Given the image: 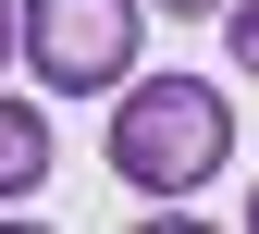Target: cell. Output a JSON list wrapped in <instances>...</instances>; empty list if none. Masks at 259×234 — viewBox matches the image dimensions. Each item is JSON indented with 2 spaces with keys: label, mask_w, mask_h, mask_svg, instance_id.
<instances>
[{
  "label": "cell",
  "mask_w": 259,
  "mask_h": 234,
  "mask_svg": "<svg viewBox=\"0 0 259 234\" xmlns=\"http://www.w3.org/2000/svg\"><path fill=\"white\" fill-rule=\"evenodd\" d=\"M222 160H235V111H222L210 74H136L111 111V173L136 197H198Z\"/></svg>",
  "instance_id": "cell-1"
},
{
  "label": "cell",
  "mask_w": 259,
  "mask_h": 234,
  "mask_svg": "<svg viewBox=\"0 0 259 234\" xmlns=\"http://www.w3.org/2000/svg\"><path fill=\"white\" fill-rule=\"evenodd\" d=\"M247 234H259V185H247Z\"/></svg>",
  "instance_id": "cell-8"
},
{
  "label": "cell",
  "mask_w": 259,
  "mask_h": 234,
  "mask_svg": "<svg viewBox=\"0 0 259 234\" xmlns=\"http://www.w3.org/2000/svg\"><path fill=\"white\" fill-rule=\"evenodd\" d=\"M136 234H222V222H198V210H148Z\"/></svg>",
  "instance_id": "cell-5"
},
{
  "label": "cell",
  "mask_w": 259,
  "mask_h": 234,
  "mask_svg": "<svg viewBox=\"0 0 259 234\" xmlns=\"http://www.w3.org/2000/svg\"><path fill=\"white\" fill-rule=\"evenodd\" d=\"M235 74H259V0H235Z\"/></svg>",
  "instance_id": "cell-4"
},
{
  "label": "cell",
  "mask_w": 259,
  "mask_h": 234,
  "mask_svg": "<svg viewBox=\"0 0 259 234\" xmlns=\"http://www.w3.org/2000/svg\"><path fill=\"white\" fill-rule=\"evenodd\" d=\"M25 62L62 99H99L136 74V0H25Z\"/></svg>",
  "instance_id": "cell-2"
},
{
  "label": "cell",
  "mask_w": 259,
  "mask_h": 234,
  "mask_svg": "<svg viewBox=\"0 0 259 234\" xmlns=\"http://www.w3.org/2000/svg\"><path fill=\"white\" fill-rule=\"evenodd\" d=\"M50 185V123L37 99H0V197H37Z\"/></svg>",
  "instance_id": "cell-3"
},
{
  "label": "cell",
  "mask_w": 259,
  "mask_h": 234,
  "mask_svg": "<svg viewBox=\"0 0 259 234\" xmlns=\"http://www.w3.org/2000/svg\"><path fill=\"white\" fill-rule=\"evenodd\" d=\"M0 234H37V222H0Z\"/></svg>",
  "instance_id": "cell-9"
},
{
  "label": "cell",
  "mask_w": 259,
  "mask_h": 234,
  "mask_svg": "<svg viewBox=\"0 0 259 234\" xmlns=\"http://www.w3.org/2000/svg\"><path fill=\"white\" fill-rule=\"evenodd\" d=\"M160 13H235V0H160Z\"/></svg>",
  "instance_id": "cell-7"
},
{
  "label": "cell",
  "mask_w": 259,
  "mask_h": 234,
  "mask_svg": "<svg viewBox=\"0 0 259 234\" xmlns=\"http://www.w3.org/2000/svg\"><path fill=\"white\" fill-rule=\"evenodd\" d=\"M13 50H25V13H13V0H0V62H13Z\"/></svg>",
  "instance_id": "cell-6"
}]
</instances>
